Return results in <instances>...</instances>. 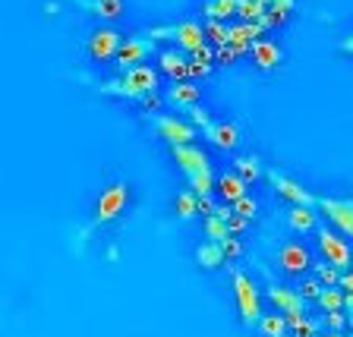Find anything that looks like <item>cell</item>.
<instances>
[{
	"mask_svg": "<svg viewBox=\"0 0 353 337\" xmlns=\"http://www.w3.org/2000/svg\"><path fill=\"white\" fill-rule=\"evenodd\" d=\"M158 85H161V73L148 63H139V66H132V70H126V73H120L117 79L101 82L98 88H101V95H117V98H126V101H139L142 95L158 92Z\"/></svg>",
	"mask_w": 353,
	"mask_h": 337,
	"instance_id": "6da1fadb",
	"label": "cell"
},
{
	"mask_svg": "<svg viewBox=\"0 0 353 337\" xmlns=\"http://www.w3.org/2000/svg\"><path fill=\"white\" fill-rule=\"evenodd\" d=\"M130 198H132V192H130V183H126V180H114L110 186H104L98 202H95V208H92V227L88 230L114 224V221L130 208Z\"/></svg>",
	"mask_w": 353,
	"mask_h": 337,
	"instance_id": "7a4b0ae2",
	"label": "cell"
},
{
	"mask_svg": "<svg viewBox=\"0 0 353 337\" xmlns=\"http://www.w3.org/2000/svg\"><path fill=\"white\" fill-rule=\"evenodd\" d=\"M230 284H234V300H236V309H240L243 325L246 328L259 325V318H262V294H259L256 280L243 272V268H234L230 272Z\"/></svg>",
	"mask_w": 353,
	"mask_h": 337,
	"instance_id": "3957f363",
	"label": "cell"
},
{
	"mask_svg": "<svg viewBox=\"0 0 353 337\" xmlns=\"http://www.w3.org/2000/svg\"><path fill=\"white\" fill-rule=\"evenodd\" d=\"M145 35L152 38V41H158V38H170V41H176V48H183L186 54H192L196 48L205 44V29L192 19H183V22H176V25H154V29H148Z\"/></svg>",
	"mask_w": 353,
	"mask_h": 337,
	"instance_id": "277c9868",
	"label": "cell"
},
{
	"mask_svg": "<svg viewBox=\"0 0 353 337\" xmlns=\"http://www.w3.org/2000/svg\"><path fill=\"white\" fill-rule=\"evenodd\" d=\"M319 236V252L322 258L331 265V268H338V272H347L353 265V246L338 234V230H328V227H319L316 230Z\"/></svg>",
	"mask_w": 353,
	"mask_h": 337,
	"instance_id": "5b68a950",
	"label": "cell"
},
{
	"mask_svg": "<svg viewBox=\"0 0 353 337\" xmlns=\"http://www.w3.org/2000/svg\"><path fill=\"white\" fill-rule=\"evenodd\" d=\"M120 44H123V32L114 29V25H98L85 41V54L95 60V63H108V60L117 57Z\"/></svg>",
	"mask_w": 353,
	"mask_h": 337,
	"instance_id": "8992f818",
	"label": "cell"
},
{
	"mask_svg": "<svg viewBox=\"0 0 353 337\" xmlns=\"http://www.w3.org/2000/svg\"><path fill=\"white\" fill-rule=\"evenodd\" d=\"M154 132H158V139H164L170 148H174V145H192V142H196V136H199V130L190 123V120L170 117V114L154 117Z\"/></svg>",
	"mask_w": 353,
	"mask_h": 337,
	"instance_id": "52a82bcc",
	"label": "cell"
},
{
	"mask_svg": "<svg viewBox=\"0 0 353 337\" xmlns=\"http://www.w3.org/2000/svg\"><path fill=\"white\" fill-rule=\"evenodd\" d=\"M154 51V41L145 35V32H139V35H126L123 44H120V51H117V66H120V73H126V70H132V66H139L145 63L148 57H152Z\"/></svg>",
	"mask_w": 353,
	"mask_h": 337,
	"instance_id": "ba28073f",
	"label": "cell"
},
{
	"mask_svg": "<svg viewBox=\"0 0 353 337\" xmlns=\"http://www.w3.org/2000/svg\"><path fill=\"white\" fill-rule=\"evenodd\" d=\"M268 183H272V190L278 192L281 198H287L290 205H316V196L306 190V186L300 183V180H294V176H287V174H281V170H268Z\"/></svg>",
	"mask_w": 353,
	"mask_h": 337,
	"instance_id": "9c48e42d",
	"label": "cell"
},
{
	"mask_svg": "<svg viewBox=\"0 0 353 337\" xmlns=\"http://www.w3.org/2000/svg\"><path fill=\"white\" fill-rule=\"evenodd\" d=\"M316 205L322 208V214L334 224L341 236H353V198H331L322 196L316 198Z\"/></svg>",
	"mask_w": 353,
	"mask_h": 337,
	"instance_id": "30bf717a",
	"label": "cell"
},
{
	"mask_svg": "<svg viewBox=\"0 0 353 337\" xmlns=\"http://www.w3.org/2000/svg\"><path fill=\"white\" fill-rule=\"evenodd\" d=\"M278 265L284 268L287 274H294V278H303L306 272H312V265H316V262H312V252H309L306 243L290 240V243H284V246H281Z\"/></svg>",
	"mask_w": 353,
	"mask_h": 337,
	"instance_id": "8fae6325",
	"label": "cell"
},
{
	"mask_svg": "<svg viewBox=\"0 0 353 337\" xmlns=\"http://www.w3.org/2000/svg\"><path fill=\"white\" fill-rule=\"evenodd\" d=\"M170 158H174L176 167L183 170L186 176H196V174H205V170H212L208 154L202 152L199 145H174V148H170Z\"/></svg>",
	"mask_w": 353,
	"mask_h": 337,
	"instance_id": "7c38bea8",
	"label": "cell"
},
{
	"mask_svg": "<svg viewBox=\"0 0 353 337\" xmlns=\"http://www.w3.org/2000/svg\"><path fill=\"white\" fill-rule=\"evenodd\" d=\"M250 57L262 73H268V70L281 66V60H284V48H281L278 41H272V38H259V41L250 44Z\"/></svg>",
	"mask_w": 353,
	"mask_h": 337,
	"instance_id": "4fadbf2b",
	"label": "cell"
},
{
	"mask_svg": "<svg viewBox=\"0 0 353 337\" xmlns=\"http://www.w3.org/2000/svg\"><path fill=\"white\" fill-rule=\"evenodd\" d=\"M205 139L212 142L214 148H221V152H234V148L240 145V130H236V123H230V120H212V123L205 126Z\"/></svg>",
	"mask_w": 353,
	"mask_h": 337,
	"instance_id": "5bb4252c",
	"label": "cell"
},
{
	"mask_svg": "<svg viewBox=\"0 0 353 337\" xmlns=\"http://www.w3.org/2000/svg\"><path fill=\"white\" fill-rule=\"evenodd\" d=\"M158 73H164L170 82H180L190 76V60L176 51V48H164L158 54Z\"/></svg>",
	"mask_w": 353,
	"mask_h": 337,
	"instance_id": "9a60e30c",
	"label": "cell"
},
{
	"mask_svg": "<svg viewBox=\"0 0 353 337\" xmlns=\"http://www.w3.org/2000/svg\"><path fill=\"white\" fill-rule=\"evenodd\" d=\"M268 300L278 306V312L290 316V312H306V300L300 296V290H290V287H281V284H268Z\"/></svg>",
	"mask_w": 353,
	"mask_h": 337,
	"instance_id": "2e32d148",
	"label": "cell"
},
{
	"mask_svg": "<svg viewBox=\"0 0 353 337\" xmlns=\"http://www.w3.org/2000/svg\"><path fill=\"white\" fill-rule=\"evenodd\" d=\"M262 35L265 32H262L259 22H236V25H230L228 29V44L234 48V51H240V54H250V44L259 41Z\"/></svg>",
	"mask_w": 353,
	"mask_h": 337,
	"instance_id": "e0dca14e",
	"label": "cell"
},
{
	"mask_svg": "<svg viewBox=\"0 0 353 337\" xmlns=\"http://www.w3.org/2000/svg\"><path fill=\"white\" fill-rule=\"evenodd\" d=\"M246 180L243 176H236V174H221L218 180H214V192H218V198L224 202V205H234L236 198H243V196H250V190H246Z\"/></svg>",
	"mask_w": 353,
	"mask_h": 337,
	"instance_id": "ac0fdd59",
	"label": "cell"
},
{
	"mask_svg": "<svg viewBox=\"0 0 353 337\" xmlns=\"http://www.w3.org/2000/svg\"><path fill=\"white\" fill-rule=\"evenodd\" d=\"M168 101L176 104V108L190 110V108H196V104L202 101V88H199V82H192V79H180V82H174V85H170Z\"/></svg>",
	"mask_w": 353,
	"mask_h": 337,
	"instance_id": "d6986e66",
	"label": "cell"
},
{
	"mask_svg": "<svg viewBox=\"0 0 353 337\" xmlns=\"http://www.w3.org/2000/svg\"><path fill=\"white\" fill-rule=\"evenodd\" d=\"M287 224H290V230H296V234H309V230L319 227L316 212H312L309 205H290V212H287Z\"/></svg>",
	"mask_w": 353,
	"mask_h": 337,
	"instance_id": "ffe728a7",
	"label": "cell"
},
{
	"mask_svg": "<svg viewBox=\"0 0 353 337\" xmlns=\"http://www.w3.org/2000/svg\"><path fill=\"white\" fill-rule=\"evenodd\" d=\"M196 262H199V268H205V272H214V268H221V265L228 262V258H224V252H221V246L218 243H202V246H199L196 249Z\"/></svg>",
	"mask_w": 353,
	"mask_h": 337,
	"instance_id": "44dd1931",
	"label": "cell"
},
{
	"mask_svg": "<svg viewBox=\"0 0 353 337\" xmlns=\"http://www.w3.org/2000/svg\"><path fill=\"white\" fill-rule=\"evenodd\" d=\"M202 16H208V22H228L230 16H236V0H205Z\"/></svg>",
	"mask_w": 353,
	"mask_h": 337,
	"instance_id": "7402d4cb",
	"label": "cell"
},
{
	"mask_svg": "<svg viewBox=\"0 0 353 337\" xmlns=\"http://www.w3.org/2000/svg\"><path fill=\"white\" fill-rule=\"evenodd\" d=\"M259 334L262 337H284L287 318L278 316V312H262V318H259Z\"/></svg>",
	"mask_w": 353,
	"mask_h": 337,
	"instance_id": "603a6c76",
	"label": "cell"
},
{
	"mask_svg": "<svg viewBox=\"0 0 353 337\" xmlns=\"http://www.w3.org/2000/svg\"><path fill=\"white\" fill-rule=\"evenodd\" d=\"M234 174L243 176L246 183H252V180H259V176H262V164H259L256 154H243V158H236V161H234Z\"/></svg>",
	"mask_w": 353,
	"mask_h": 337,
	"instance_id": "cb8c5ba5",
	"label": "cell"
},
{
	"mask_svg": "<svg viewBox=\"0 0 353 337\" xmlns=\"http://www.w3.org/2000/svg\"><path fill=\"white\" fill-rule=\"evenodd\" d=\"M316 303L322 312H344V290L341 287H325Z\"/></svg>",
	"mask_w": 353,
	"mask_h": 337,
	"instance_id": "d4e9b609",
	"label": "cell"
},
{
	"mask_svg": "<svg viewBox=\"0 0 353 337\" xmlns=\"http://www.w3.org/2000/svg\"><path fill=\"white\" fill-rule=\"evenodd\" d=\"M174 212H176V218H183V221H190V218H196L199 214V196L196 192H180L176 196V202H174Z\"/></svg>",
	"mask_w": 353,
	"mask_h": 337,
	"instance_id": "484cf974",
	"label": "cell"
},
{
	"mask_svg": "<svg viewBox=\"0 0 353 337\" xmlns=\"http://www.w3.org/2000/svg\"><path fill=\"white\" fill-rule=\"evenodd\" d=\"M92 13L101 16L104 22H117L120 16H123V0H95Z\"/></svg>",
	"mask_w": 353,
	"mask_h": 337,
	"instance_id": "4316f807",
	"label": "cell"
},
{
	"mask_svg": "<svg viewBox=\"0 0 353 337\" xmlns=\"http://www.w3.org/2000/svg\"><path fill=\"white\" fill-rule=\"evenodd\" d=\"M262 13H265L262 0H236V16H240V22H256Z\"/></svg>",
	"mask_w": 353,
	"mask_h": 337,
	"instance_id": "83f0119b",
	"label": "cell"
},
{
	"mask_svg": "<svg viewBox=\"0 0 353 337\" xmlns=\"http://www.w3.org/2000/svg\"><path fill=\"white\" fill-rule=\"evenodd\" d=\"M312 274H316V280L322 287H338V280H341V272L338 268H331L328 262H316L312 265Z\"/></svg>",
	"mask_w": 353,
	"mask_h": 337,
	"instance_id": "f1b7e54d",
	"label": "cell"
},
{
	"mask_svg": "<svg viewBox=\"0 0 353 337\" xmlns=\"http://www.w3.org/2000/svg\"><path fill=\"white\" fill-rule=\"evenodd\" d=\"M214 180H218V176H214L212 170H205V174L190 176V186H192V192H196V196H212V192H214Z\"/></svg>",
	"mask_w": 353,
	"mask_h": 337,
	"instance_id": "f546056e",
	"label": "cell"
},
{
	"mask_svg": "<svg viewBox=\"0 0 353 337\" xmlns=\"http://www.w3.org/2000/svg\"><path fill=\"white\" fill-rule=\"evenodd\" d=\"M230 208H234V214H240V218H246V221H256V218H259V202H256L252 196L236 198Z\"/></svg>",
	"mask_w": 353,
	"mask_h": 337,
	"instance_id": "4dcf8cb0",
	"label": "cell"
},
{
	"mask_svg": "<svg viewBox=\"0 0 353 337\" xmlns=\"http://www.w3.org/2000/svg\"><path fill=\"white\" fill-rule=\"evenodd\" d=\"M205 236L212 243H221L224 236H230V230H228V221H221V218H205Z\"/></svg>",
	"mask_w": 353,
	"mask_h": 337,
	"instance_id": "1f68e13d",
	"label": "cell"
},
{
	"mask_svg": "<svg viewBox=\"0 0 353 337\" xmlns=\"http://www.w3.org/2000/svg\"><path fill=\"white\" fill-rule=\"evenodd\" d=\"M205 29V38L214 44V48H221V44H228V22H208V25H202Z\"/></svg>",
	"mask_w": 353,
	"mask_h": 337,
	"instance_id": "d6a6232c",
	"label": "cell"
},
{
	"mask_svg": "<svg viewBox=\"0 0 353 337\" xmlns=\"http://www.w3.org/2000/svg\"><path fill=\"white\" fill-rule=\"evenodd\" d=\"M218 246H221V252H224V258H228V262H236V258L243 256V240H240V236H234V234L224 236Z\"/></svg>",
	"mask_w": 353,
	"mask_h": 337,
	"instance_id": "836d02e7",
	"label": "cell"
},
{
	"mask_svg": "<svg viewBox=\"0 0 353 337\" xmlns=\"http://www.w3.org/2000/svg\"><path fill=\"white\" fill-rule=\"evenodd\" d=\"M262 7H265V13H281L290 19V13L296 10V0H262Z\"/></svg>",
	"mask_w": 353,
	"mask_h": 337,
	"instance_id": "e575fe53",
	"label": "cell"
},
{
	"mask_svg": "<svg viewBox=\"0 0 353 337\" xmlns=\"http://www.w3.org/2000/svg\"><path fill=\"white\" fill-rule=\"evenodd\" d=\"M322 290H325V287L319 284L316 278H306L300 284V296H303V300H319V294H322Z\"/></svg>",
	"mask_w": 353,
	"mask_h": 337,
	"instance_id": "d590c367",
	"label": "cell"
},
{
	"mask_svg": "<svg viewBox=\"0 0 353 337\" xmlns=\"http://www.w3.org/2000/svg\"><path fill=\"white\" fill-rule=\"evenodd\" d=\"M190 123L196 126V130H199V126L205 130V126L212 123V114H208V110L202 108V104H196V108H190Z\"/></svg>",
	"mask_w": 353,
	"mask_h": 337,
	"instance_id": "8d00e7d4",
	"label": "cell"
},
{
	"mask_svg": "<svg viewBox=\"0 0 353 337\" xmlns=\"http://www.w3.org/2000/svg\"><path fill=\"white\" fill-rule=\"evenodd\" d=\"M212 60H214V48H212V44H202V48H196V51L190 54V63H205V66H212Z\"/></svg>",
	"mask_w": 353,
	"mask_h": 337,
	"instance_id": "74e56055",
	"label": "cell"
},
{
	"mask_svg": "<svg viewBox=\"0 0 353 337\" xmlns=\"http://www.w3.org/2000/svg\"><path fill=\"white\" fill-rule=\"evenodd\" d=\"M236 57H240V51H234V48H230V44H221V48H214V60H218V63H236Z\"/></svg>",
	"mask_w": 353,
	"mask_h": 337,
	"instance_id": "f35d334b",
	"label": "cell"
},
{
	"mask_svg": "<svg viewBox=\"0 0 353 337\" xmlns=\"http://www.w3.org/2000/svg\"><path fill=\"white\" fill-rule=\"evenodd\" d=\"M325 325L328 331H341L347 325V312H325Z\"/></svg>",
	"mask_w": 353,
	"mask_h": 337,
	"instance_id": "ab89813d",
	"label": "cell"
},
{
	"mask_svg": "<svg viewBox=\"0 0 353 337\" xmlns=\"http://www.w3.org/2000/svg\"><path fill=\"white\" fill-rule=\"evenodd\" d=\"M246 227H250V221L240 218V214H230V221H228V230H230V234L240 236V234H246Z\"/></svg>",
	"mask_w": 353,
	"mask_h": 337,
	"instance_id": "60d3db41",
	"label": "cell"
},
{
	"mask_svg": "<svg viewBox=\"0 0 353 337\" xmlns=\"http://www.w3.org/2000/svg\"><path fill=\"white\" fill-rule=\"evenodd\" d=\"M218 212V205H214L212 196H199V214H205V218H212V214Z\"/></svg>",
	"mask_w": 353,
	"mask_h": 337,
	"instance_id": "b9f144b4",
	"label": "cell"
},
{
	"mask_svg": "<svg viewBox=\"0 0 353 337\" xmlns=\"http://www.w3.org/2000/svg\"><path fill=\"white\" fill-rule=\"evenodd\" d=\"M139 104H142V110H158V108H161V95H158V92H152V95H142Z\"/></svg>",
	"mask_w": 353,
	"mask_h": 337,
	"instance_id": "7bdbcfd3",
	"label": "cell"
},
{
	"mask_svg": "<svg viewBox=\"0 0 353 337\" xmlns=\"http://www.w3.org/2000/svg\"><path fill=\"white\" fill-rule=\"evenodd\" d=\"M338 287H341V290H344V294H353V265H350V268H347V272H341Z\"/></svg>",
	"mask_w": 353,
	"mask_h": 337,
	"instance_id": "ee69618b",
	"label": "cell"
},
{
	"mask_svg": "<svg viewBox=\"0 0 353 337\" xmlns=\"http://www.w3.org/2000/svg\"><path fill=\"white\" fill-rule=\"evenodd\" d=\"M208 73H212V66H205V63H190V76H196V79H205Z\"/></svg>",
	"mask_w": 353,
	"mask_h": 337,
	"instance_id": "f6af8a7d",
	"label": "cell"
},
{
	"mask_svg": "<svg viewBox=\"0 0 353 337\" xmlns=\"http://www.w3.org/2000/svg\"><path fill=\"white\" fill-rule=\"evenodd\" d=\"M341 54H353V32L344 38V41H341Z\"/></svg>",
	"mask_w": 353,
	"mask_h": 337,
	"instance_id": "bcb514c9",
	"label": "cell"
},
{
	"mask_svg": "<svg viewBox=\"0 0 353 337\" xmlns=\"http://www.w3.org/2000/svg\"><path fill=\"white\" fill-rule=\"evenodd\" d=\"M344 312H353V294H344Z\"/></svg>",
	"mask_w": 353,
	"mask_h": 337,
	"instance_id": "7dc6e473",
	"label": "cell"
},
{
	"mask_svg": "<svg viewBox=\"0 0 353 337\" xmlns=\"http://www.w3.org/2000/svg\"><path fill=\"white\" fill-rule=\"evenodd\" d=\"M319 337H344L341 331H325V334H319Z\"/></svg>",
	"mask_w": 353,
	"mask_h": 337,
	"instance_id": "c3c4849f",
	"label": "cell"
},
{
	"mask_svg": "<svg viewBox=\"0 0 353 337\" xmlns=\"http://www.w3.org/2000/svg\"><path fill=\"white\" fill-rule=\"evenodd\" d=\"M347 325H350V328H353V312H347Z\"/></svg>",
	"mask_w": 353,
	"mask_h": 337,
	"instance_id": "681fc988",
	"label": "cell"
},
{
	"mask_svg": "<svg viewBox=\"0 0 353 337\" xmlns=\"http://www.w3.org/2000/svg\"><path fill=\"white\" fill-rule=\"evenodd\" d=\"M284 337H294V334H284Z\"/></svg>",
	"mask_w": 353,
	"mask_h": 337,
	"instance_id": "f907efd6",
	"label": "cell"
}]
</instances>
